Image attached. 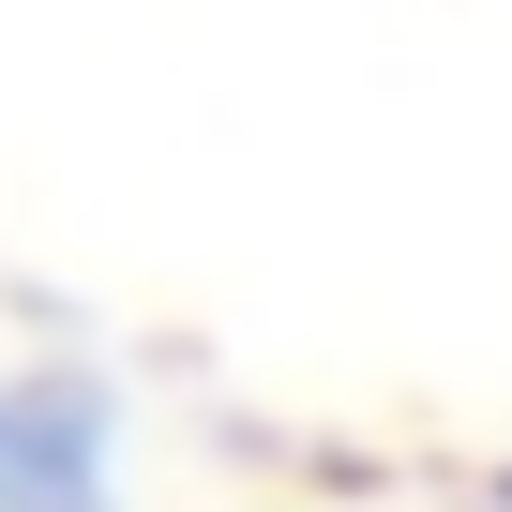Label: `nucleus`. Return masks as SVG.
Segmentation results:
<instances>
[{
  "mask_svg": "<svg viewBox=\"0 0 512 512\" xmlns=\"http://www.w3.org/2000/svg\"><path fill=\"white\" fill-rule=\"evenodd\" d=\"M136 497V407L106 362L16 347L0 362V512H121Z\"/></svg>",
  "mask_w": 512,
  "mask_h": 512,
  "instance_id": "f257e3e1",
  "label": "nucleus"
}]
</instances>
